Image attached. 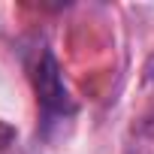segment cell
I'll return each mask as SVG.
<instances>
[{
  "mask_svg": "<svg viewBox=\"0 0 154 154\" xmlns=\"http://www.w3.org/2000/svg\"><path fill=\"white\" fill-rule=\"evenodd\" d=\"M27 72L36 91V103H39V127L48 136L54 124H63L75 115V103L60 79V66L51 54L48 45H36L30 60H27Z\"/></svg>",
  "mask_w": 154,
  "mask_h": 154,
  "instance_id": "cell-1",
  "label": "cell"
}]
</instances>
